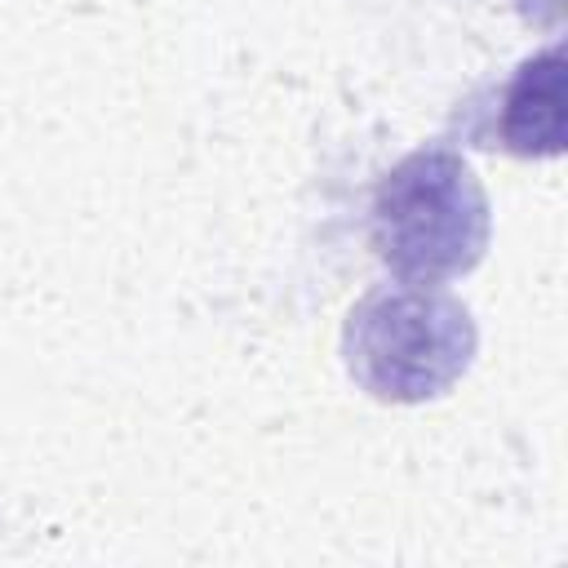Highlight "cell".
Segmentation results:
<instances>
[{
    "label": "cell",
    "mask_w": 568,
    "mask_h": 568,
    "mask_svg": "<svg viewBox=\"0 0 568 568\" xmlns=\"http://www.w3.org/2000/svg\"><path fill=\"white\" fill-rule=\"evenodd\" d=\"M373 248L399 284L470 271L488 248V195L475 169L448 146L404 155L373 195Z\"/></svg>",
    "instance_id": "cell-1"
},
{
    "label": "cell",
    "mask_w": 568,
    "mask_h": 568,
    "mask_svg": "<svg viewBox=\"0 0 568 568\" xmlns=\"http://www.w3.org/2000/svg\"><path fill=\"white\" fill-rule=\"evenodd\" d=\"M470 311L439 284H399L368 293L342 333L351 377L382 404H422L444 395L475 355Z\"/></svg>",
    "instance_id": "cell-2"
},
{
    "label": "cell",
    "mask_w": 568,
    "mask_h": 568,
    "mask_svg": "<svg viewBox=\"0 0 568 568\" xmlns=\"http://www.w3.org/2000/svg\"><path fill=\"white\" fill-rule=\"evenodd\" d=\"M497 138L515 155H559L564 146V53L546 49L519 62L501 93Z\"/></svg>",
    "instance_id": "cell-3"
}]
</instances>
